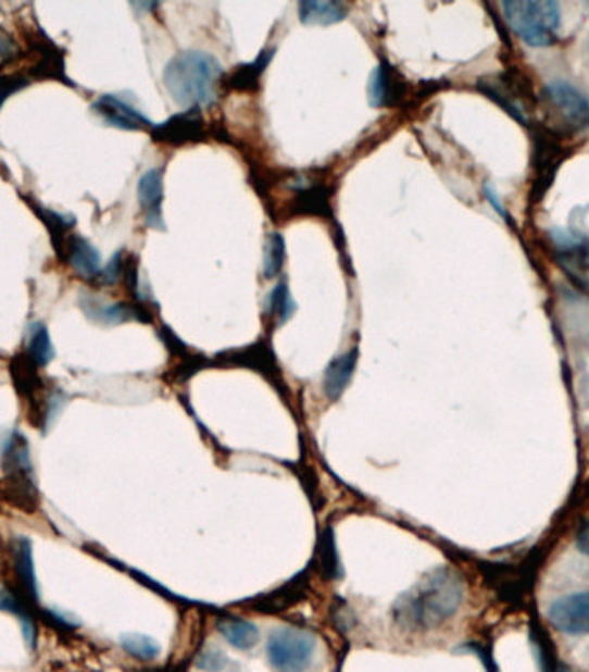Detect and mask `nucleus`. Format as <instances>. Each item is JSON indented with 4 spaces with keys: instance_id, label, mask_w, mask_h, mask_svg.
Listing matches in <instances>:
<instances>
[{
    "instance_id": "nucleus-1",
    "label": "nucleus",
    "mask_w": 589,
    "mask_h": 672,
    "mask_svg": "<svg viewBox=\"0 0 589 672\" xmlns=\"http://www.w3.org/2000/svg\"><path fill=\"white\" fill-rule=\"evenodd\" d=\"M464 600L461 577L450 569H441L417 583L394 606L400 624L415 630L440 626L455 614Z\"/></svg>"
},
{
    "instance_id": "nucleus-2",
    "label": "nucleus",
    "mask_w": 589,
    "mask_h": 672,
    "mask_svg": "<svg viewBox=\"0 0 589 672\" xmlns=\"http://www.w3.org/2000/svg\"><path fill=\"white\" fill-rule=\"evenodd\" d=\"M223 66L214 55L197 50L171 59L164 70V85L181 108H204L216 102Z\"/></svg>"
},
{
    "instance_id": "nucleus-3",
    "label": "nucleus",
    "mask_w": 589,
    "mask_h": 672,
    "mask_svg": "<svg viewBox=\"0 0 589 672\" xmlns=\"http://www.w3.org/2000/svg\"><path fill=\"white\" fill-rule=\"evenodd\" d=\"M502 8L506 25L527 46L550 47L559 40L561 8L553 0H509Z\"/></svg>"
},
{
    "instance_id": "nucleus-4",
    "label": "nucleus",
    "mask_w": 589,
    "mask_h": 672,
    "mask_svg": "<svg viewBox=\"0 0 589 672\" xmlns=\"http://www.w3.org/2000/svg\"><path fill=\"white\" fill-rule=\"evenodd\" d=\"M0 457L9 500L14 506L22 507L23 511H35L38 502L37 485L26 436L20 432H9L0 440Z\"/></svg>"
},
{
    "instance_id": "nucleus-5",
    "label": "nucleus",
    "mask_w": 589,
    "mask_h": 672,
    "mask_svg": "<svg viewBox=\"0 0 589 672\" xmlns=\"http://www.w3.org/2000/svg\"><path fill=\"white\" fill-rule=\"evenodd\" d=\"M532 141V167L536 176L531 188V203H538L552 187L562 162L571 155V147L565 144L564 134L544 125L535 126Z\"/></svg>"
},
{
    "instance_id": "nucleus-6",
    "label": "nucleus",
    "mask_w": 589,
    "mask_h": 672,
    "mask_svg": "<svg viewBox=\"0 0 589 672\" xmlns=\"http://www.w3.org/2000/svg\"><path fill=\"white\" fill-rule=\"evenodd\" d=\"M477 88L483 96L490 97L503 111L509 112L521 125H529L527 111L536 104L535 91L526 76L519 71H505L502 75L479 78Z\"/></svg>"
},
{
    "instance_id": "nucleus-7",
    "label": "nucleus",
    "mask_w": 589,
    "mask_h": 672,
    "mask_svg": "<svg viewBox=\"0 0 589 672\" xmlns=\"http://www.w3.org/2000/svg\"><path fill=\"white\" fill-rule=\"evenodd\" d=\"M316 638L308 631L283 627L267 642V659L278 672H302L311 664Z\"/></svg>"
},
{
    "instance_id": "nucleus-8",
    "label": "nucleus",
    "mask_w": 589,
    "mask_h": 672,
    "mask_svg": "<svg viewBox=\"0 0 589 672\" xmlns=\"http://www.w3.org/2000/svg\"><path fill=\"white\" fill-rule=\"evenodd\" d=\"M544 97L552 104L556 116L561 117L565 128L582 132L589 128V100L574 85L555 79L544 88Z\"/></svg>"
},
{
    "instance_id": "nucleus-9",
    "label": "nucleus",
    "mask_w": 589,
    "mask_h": 672,
    "mask_svg": "<svg viewBox=\"0 0 589 672\" xmlns=\"http://www.w3.org/2000/svg\"><path fill=\"white\" fill-rule=\"evenodd\" d=\"M550 623L567 635L589 633V592L565 595L556 598L548 609Z\"/></svg>"
},
{
    "instance_id": "nucleus-10",
    "label": "nucleus",
    "mask_w": 589,
    "mask_h": 672,
    "mask_svg": "<svg viewBox=\"0 0 589 672\" xmlns=\"http://www.w3.org/2000/svg\"><path fill=\"white\" fill-rule=\"evenodd\" d=\"M152 137H154V140L161 141V144L175 147L204 140L205 128L202 112H200L199 108L179 112V114L171 116L170 120L164 121L161 125H154Z\"/></svg>"
},
{
    "instance_id": "nucleus-11",
    "label": "nucleus",
    "mask_w": 589,
    "mask_h": 672,
    "mask_svg": "<svg viewBox=\"0 0 589 672\" xmlns=\"http://www.w3.org/2000/svg\"><path fill=\"white\" fill-rule=\"evenodd\" d=\"M91 108L108 125L116 126L120 129L140 132L143 128H154V123L149 117L143 116L137 108L117 96H111V94L100 97Z\"/></svg>"
},
{
    "instance_id": "nucleus-12",
    "label": "nucleus",
    "mask_w": 589,
    "mask_h": 672,
    "mask_svg": "<svg viewBox=\"0 0 589 672\" xmlns=\"http://www.w3.org/2000/svg\"><path fill=\"white\" fill-rule=\"evenodd\" d=\"M11 559H13L14 574H16L20 594L32 607L38 606V583L35 573L34 545L32 539L26 536H17L11 547Z\"/></svg>"
},
{
    "instance_id": "nucleus-13",
    "label": "nucleus",
    "mask_w": 589,
    "mask_h": 672,
    "mask_svg": "<svg viewBox=\"0 0 589 672\" xmlns=\"http://www.w3.org/2000/svg\"><path fill=\"white\" fill-rule=\"evenodd\" d=\"M138 200L140 208L146 214L147 226L154 229H166L162 217V200H164V178L162 170H149L141 175L138 182Z\"/></svg>"
},
{
    "instance_id": "nucleus-14",
    "label": "nucleus",
    "mask_w": 589,
    "mask_h": 672,
    "mask_svg": "<svg viewBox=\"0 0 589 672\" xmlns=\"http://www.w3.org/2000/svg\"><path fill=\"white\" fill-rule=\"evenodd\" d=\"M64 252H66L67 262L82 278L93 279L99 278L102 271V259L96 247L91 246L90 241L84 237L71 233L70 237L64 240ZM61 252V249H59Z\"/></svg>"
},
{
    "instance_id": "nucleus-15",
    "label": "nucleus",
    "mask_w": 589,
    "mask_h": 672,
    "mask_svg": "<svg viewBox=\"0 0 589 672\" xmlns=\"http://www.w3.org/2000/svg\"><path fill=\"white\" fill-rule=\"evenodd\" d=\"M403 82L390 64L383 61L376 66L373 75L369 78V87H367V97L369 104L373 108H385L391 105L402 97Z\"/></svg>"
},
{
    "instance_id": "nucleus-16",
    "label": "nucleus",
    "mask_w": 589,
    "mask_h": 672,
    "mask_svg": "<svg viewBox=\"0 0 589 672\" xmlns=\"http://www.w3.org/2000/svg\"><path fill=\"white\" fill-rule=\"evenodd\" d=\"M85 314L93 321L104 324H120L125 321L146 320V312L141 309L128 306V303H108L97 297H82L79 302Z\"/></svg>"
},
{
    "instance_id": "nucleus-17",
    "label": "nucleus",
    "mask_w": 589,
    "mask_h": 672,
    "mask_svg": "<svg viewBox=\"0 0 589 672\" xmlns=\"http://www.w3.org/2000/svg\"><path fill=\"white\" fill-rule=\"evenodd\" d=\"M359 350L353 349L343 353L340 358L333 359L331 364L326 368L324 373V391L329 399H340L347 390L350 379H352L355 368H358Z\"/></svg>"
},
{
    "instance_id": "nucleus-18",
    "label": "nucleus",
    "mask_w": 589,
    "mask_h": 672,
    "mask_svg": "<svg viewBox=\"0 0 589 672\" xmlns=\"http://www.w3.org/2000/svg\"><path fill=\"white\" fill-rule=\"evenodd\" d=\"M29 607L32 606L26 602L20 592L0 586V612H8V614L16 615L20 619L25 642L29 648H34L37 644V624H35Z\"/></svg>"
},
{
    "instance_id": "nucleus-19",
    "label": "nucleus",
    "mask_w": 589,
    "mask_h": 672,
    "mask_svg": "<svg viewBox=\"0 0 589 672\" xmlns=\"http://www.w3.org/2000/svg\"><path fill=\"white\" fill-rule=\"evenodd\" d=\"M347 14H349V9L343 2L308 0L299 4V17L303 25H335V23L343 22Z\"/></svg>"
},
{
    "instance_id": "nucleus-20",
    "label": "nucleus",
    "mask_w": 589,
    "mask_h": 672,
    "mask_svg": "<svg viewBox=\"0 0 589 672\" xmlns=\"http://www.w3.org/2000/svg\"><path fill=\"white\" fill-rule=\"evenodd\" d=\"M26 358L38 368H46L54 359V345L50 340V333L46 324H29L25 335Z\"/></svg>"
},
{
    "instance_id": "nucleus-21",
    "label": "nucleus",
    "mask_w": 589,
    "mask_h": 672,
    "mask_svg": "<svg viewBox=\"0 0 589 672\" xmlns=\"http://www.w3.org/2000/svg\"><path fill=\"white\" fill-rule=\"evenodd\" d=\"M274 50H262L259 58L253 63L243 64L233 73L229 78V85L237 90H255L258 88L259 79H261L262 73L270 66L271 59H273Z\"/></svg>"
},
{
    "instance_id": "nucleus-22",
    "label": "nucleus",
    "mask_w": 589,
    "mask_h": 672,
    "mask_svg": "<svg viewBox=\"0 0 589 672\" xmlns=\"http://www.w3.org/2000/svg\"><path fill=\"white\" fill-rule=\"evenodd\" d=\"M221 635L228 639L233 647L240 650H249L258 644L259 630L252 623L241 621V619H228L220 623Z\"/></svg>"
},
{
    "instance_id": "nucleus-23",
    "label": "nucleus",
    "mask_w": 589,
    "mask_h": 672,
    "mask_svg": "<svg viewBox=\"0 0 589 672\" xmlns=\"http://www.w3.org/2000/svg\"><path fill=\"white\" fill-rule=\"evenodd\" d=\"M294 212L326 216L329 214L328 194L323 187L300 188L299 196L294 199Z\"/></svg>"
},
{
    "instance_id": "nucleus-24",
    "label": "nucleus",
    "mask_w": 589,
    "mask_h": 672,
    "mask_svg": "<svg viewBox=\"0 0 589 672\" xmlns=\"http://www.w3.org/2000/svg\"><path fill=\"white\" fill-rule=\"evenodd\" d=\"M294 300L287 283L281 282L270 291L266 299V312L271 318H278L279 323H287L294 312Z\"/></svg>"
},
{
    "instance_id": "nucleus-25",
    "label": "nucleus",
    "mask_w": 589,
    "mask_h": 672,
    "mask_svg": "<svg viewBox=\"0 0 589 672\" xmlns=\"http://www.w3.org/2000/svg\"><path fill=\"white\" fill-rule=\"evenodd\" d=\"M285 258H287V246L285 238L279 233H273L266 241L264 249V276L266 278H276L285 266Z\"/></svg>"
},
{
    "instance_id": "nucleus-26",
    "label": "nucleus",
    "mask_w": 589,
    "mask_h": 672,
    "mask_svg": "<svg viewBox=\"0 0 589 672\" xmlns=\"http://www.w3.org/2000/svg\"><path fill=\"white\" fill-rule=\"evenodd\" d=\"M121 647L125 648L129 656L140 660H154L161 651V647L154 638L138 635V633L121 636Z\"/></svg>"
},
{
    "instance_id": "nucleus-27",
    "label": "nucleus",
    "mask_w": 589,
    "mask_h": 672,
    "mask_svg": "<svg viewBox=\"0 0 589 672\" xmlns=\"http://www.w3.org/2000/svg\"><path fill=\"white\" fill-rule=\"evenodd\" d=\"M28 85V78L16 75V73L14 75L0 76V109L8 102L9 97L14 96L16 91L23 90Z\"/></svg>"
},
{
    "instance_id": "nucleus-28",
    "label": "nucleus",
    "mask_w": 589,
    "mask_h": 672,
    "mask_svg": "<svg viewBox=\"0 0 589 672\" xmlns=\"http://www.w3.org/2000/svg\"><path fill=\"white\" fill-rule=\"evenodd\" d=\"M42 615L47 623L52 624V627H59V630L73 631L79 627L75 615L66 614V612H61V610L43 609Z\"/></svg>"
},
{
    "instance_id": "nucleus-29",
    "label": "nucleus",
    "mask_w": 589,
    "mask_h": 672,
    "mask_svg": "<svg viewBox=\"0 0 589 672\" xmlns=\"http://www.w3.org/2000/svg\"><path fill=\"white\" fill-rule=\"evenodd\" d=\"M123 271H125V264H123V252L120 250V252L114 253L108 266L100 271L99 278L102 279L104 285H114V283L120 282Z\"/></svg>"
},
{
    "instance_id": "nucleus-30",
    "label": "nucleus",
    "mask_w": 589,
    "mask_h": 672,
    "mask_svg": "<svg viewBox=\"0 0 589 672\" xmlns=\"http://www.w3.org/2000/svg\"><path fill=\"white\" fill-rule=\"evenodd\" d=\"M226 659L220 651H205L199 659V668L205 671H221L225 668Z\"/></svg>"
},
{
    "instance_id": "nucleus-31",
    "label": "nucleus",
    "mask_w": 589,
    "mask_h": 672,
    "mask_svg": "<svg viewBox=\"0 0 589 672\" xmlns=\"http://www.w3.org/2000/svg\"><path fill=\"white\" fill-rule=\"evenodd\" d=\"M16 50V43H14L11 35L5 34L4 29H0V58H14Z\"/></svg>"
},
{
    "instance_id": "nucleus-32",
    "label": "nucleus",
    "mask_w": 589,
    "mask_h": 672,
    "mask_svg": "<svg viewBox=\"0 0 589 672\" xmlns=\"http://www.w3.org/2000/svg\"><path fill=\"white\" fill-rule=\"evenodd\" d=\"M576 547L579 552L589 557V523L579 530L576 536Z\"/></svg>"
},
{
    "instance_id": "nucleus-33",
    "label": "nucleus",
    "mask_w": 589,
    "mask_h": 672,
    "mask_svg": "<svg viewBox=\"0 0 589 672\" xmlns=\"http://www.w3.org/2000/svg\"><path fill=\"white\" fill-rule=\"evenodd\" d=\"M586 49H588V54H589V35H588V40H586Z\"/></svg>"
}]
</instances>
